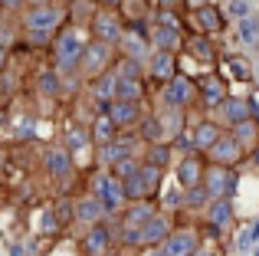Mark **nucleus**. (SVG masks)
<instances>
[{"label":"nucleus","instance_id":"nucleus-1","mask_svg":"<svg viewBox=\"0 0 259 256\" xmlns=\"http://www.w3.org/2000/svg\"><path fill=\"white\" fill-rule=\"evenodd\" d=\"M82 53H85V43H82V33L79 30H63L56 36V63H59V69H72L76 63H82Z\"/></svg>","mask_w":259,"mask_h":256},{"label":"nucleus","instance_id":"nucleus-2","mask_svg":"<svg viewBox=\"0 0 259 256\" xmlns=\"http://www.w3.org/2000/svg\"><path fill=\"white\" fill-rule=\"evenodd\" d=\"M236 187V174L233 167H220V164H210L207 171H203V191L210 194V200L217 197H230Z\"/></svg>","mask_w":259,"mask_h":256},{"label":"nucleus","instance_id":"nucleus-3","mask_svg":"<svg viewBox=\"0 0 259 256\" xmlns=\"http://www.w3.org/2000/svg\"><path fill=\"white\" fill-rule=\"evenodd\" d=\"M194 99H197V82L187 79V76H174L171 82L164 86V105L167 109L184 112L187 105H194Z\"/></svg>","mask_w":259,"mask_h":256},{"label":"nucleus","instance_id":"nucleus-4","mask_svg":"<svg viewBox=\"0 0 259 256\" xmlns=\"http://www.w3.org/2000/svg\"><path fill=\"white\" fill-rule=\"evenodd\" d=\"M210 161H213V164H220V167H236L240 164L243 158H246V151H243L240 148V141L233 138V135H220V138L213 141V145H210Z\"/></svg>","mask_w":259,"mask_h":256},{"label":"nucleus","instance_id":"nucleus-5","mask_svg":"<svg viewBox=\"0 0 259 256\" xmlns=\"http://www.w3.org/2000/svg\"><path fill=\"white\" fill-rule=\"evenodd\" d=\"M95 200L105 210H118L128 197H125V187H121V181L115 174H102V178H95Z\"/></svg>","mask_w":259,"mask_h":256},{"label":"nucleus","instance_id":"nucleus-6","mask_svg":"<svg viewBox=\"0 0 259 256\" xmlns=\"http://www.w3.org/2000/svg\"><path fill=\"white\" fill-rule=\"evenodd\" d=\"M200 250V233L194 227H181V230H171V237L164 240V253L167 256H194Z\"/></svg>","mask_w":259,"mask_h":256},{"label":"nucleus","instance_id":"nucleus-7","mask_svg":"<svg viewBox=\"0 0 259 256\" xmlns=\"http://www.w3.org/2000/svg\"><path fill=\"white\" fill-rule=\"evenodd\" d=\"M197 99H200L207 109H220L223 99H227V79L217 76V72L200 76V82H197Z\"/></svg>","mask_w":259,"mask_h":256},{"label":"nucleus","instance_id":"nucleus-8","mask_svg":"<svg viewBox=\"0 0 259 256\" xmlns=\"http://www.w3.org/2000/svg\"><path fill=\"white\" fill-rule=\"evenodd\" d=\"M105 66H108V43H99V39L89 43L82 53V72L89 79H99L102 72H108Z\"/></svg>","mask_w":259,"mask_h":256},{"label":"nucleus","instance_id":"nucleus-9","mask_svg":"<svg viewBox=\"0 0 259 256\" xmlns=\"http://www.w3.org/2000/svg\"><path fill=\"white\" fill-rule=\"evenodd\" d=\"M203 161L197 158V154H184V161L177 164V184H181V191H190V187H200L203 184Z\"/></svg>","mask_w":259,"mask_h":256},{"label":"nucleus","instance_id":"nucleus-10","mask_svg":"<svg viewBox=\"0 0 259 256\" xmlns=\"http://www.w3.org/2000/svg\"><path fill=\"white\" fill-rule=\"evenodd\" d=\"M220 118L227 125H240L253 118V99H240V96H227L220 105Z\"/></svg>","mask_w":259,"mask_h":256},{"label":"nucleus","instance_id":"nucleus-11","mask_svg":"<svg viewBox=\"0 0 259 256\" xmlns=\"http://www.w3.org/2000/svg\"><path fill=\"white\" fill-rule=\"evenodd\" d=\"M167 237H171V220L161 217V214H154L148 224H141V227H138V240H141V246H158V243H164Z\"/></svg>","mask_w":259,"mask_h":256},{"label":"nucleus","instance_id":"nucleus-12","mask_svg":"<svg viewBox=\"0 0 259 256\" xmlns=\"http://www.w3.org/2000/svg\"><path fill=\"white\" fill-rule=\"evenodd\" d=\"M99 148H102V151H99V161H102V164H108V167H115L118 161L132 158V151H135V138L121 135V138L108 141V145H99Z\"/></svg>","mask_w":259,"mask_h":256},{"label":"nucleus","instance_id":"nucleus-13","mask_svg":"<svg viewBox=\"0 0 259 256\" xmlns=\"http://www.w3.org/2000/svg\"><path fill=\"white\" fill-rule=\"evenodd\" d=\"M230 220H233V200H230V197H217V200L207 204V227L213 233L227 230Z\"/></svg>","mask_w":259,"mask_h":256},{"label":"nucleus","instance_id":"nucleus-14","mask_svg":"<svg viewBox=\"0 0 259 256\" xmlns=\"http://www.w3.org/2000/svg\"><path fill=\"white\" fill-rule=\"evenodd\" d=\"M194 23H197L200 33H220L223 30V10L213 7V4H203V7L194 10Z\"/></svg>","mask_w":259,"mask_h":256},{"label":"nucleus","instance_id":"nucleus-15","mask_svg":"<svg viewBox=\"0 0 259 256\" xmlns=\"http://www.w3.org/2000/svg\"><path fill=\"white\" fill-rule=\"evenodd\" d=\"M108 243H112V233H108L102 224H95L82 237V253L85 256H108Z\"/></svg>","mask_w":259,"mask_h":256},{"label":"nucleus","instance_id":"nucleus-16","mask_svg":"<svg viewBox=\"0 0 259 256\" xmlns=\"http://www.w3.org/2000/svg\"><path fill=\"white\" fill-rule=\"evenodd\" d=\"M95 39H99V43H118L121 39V23H118V17H112V13H99V17H95Z\"/></svg>","mask_w":259,"mask_h":256},{"label":"nucleus","instance_id":"nucleus-17","mask_svg":"<svg viewBox=\"0 0 259 256\" xmlns=\"http://www.w3.org/2000/svg\"><path fill=\"white\" fill-rule=\"evenodd\" d=\"M102 112L115 122V128H128L138 122V102H108Z\"/></svg>","mask_w":259,"mask_h":256},{"label":"nucleus","instance_id":"nucleus-18","mask_svg":"<svg viewBox=\"0 0 259 256\" xmlns=\"http://www.w3.org/2000/svg\"><path fill=\"white\" fill-rule=\"evenodd\" d=\"M59 20H63V13H59L56 7L46 4V7H36V10L26 17V26H30V30H36V33H50Z\"/></svg>","mask_w":259,"mask_h":256},{"label":"nucleus","instance_id":"nucleus-19","mask_svg":"<svg viewBox=\"0 0 259 256\" xmlns=\"http://www.w3.org/2000/svg\"><path fill=\"white\" fill-rule=\"evenodd\" d=\"M148 69H151V76L158 79V82H171V79L177 76V59H174V53H154L151 56V66H148Z\"/></svg>","mask_w":259,"mask_h":256},{"label":"nucleus","instance_id":"nucleus-20","mask_svg":"<svg viewBox=\"0 0 259 256\" xmlns=\"http://www.w3.org/2000/svg\"><path fill=\"white\" fill-rule=\"evenodd\" d=\"M220 135L223 132H220V125H217V122H210V118L197 122L194 125V135H190V138H194V151H210V145H213Z\"/></svg>","mask_w":259,"mask_h":256},{"label":"nucleus","instance_id":"nucleus-21","mask_svg":"<svg viewBox=\"0 0 259 256\" xmlns=\"http://www.w3.org/2000/svg\"><path fill=\"white\" fill-rule=\"evenodd\" d=\"M151 43L158 46L161 53H177V46H181V30H177V26L158 23V26H154V33H151Z\"/></svg>","mask_w":259,"mask_h":256},{"label":"nucleus","instance_id":"nucleus-22","mask_svg":"<svg viewBox=\"0 0 259 256\" xmlns=\"http://www.w3.org/2000/svg\"><path fill=\"white\" fill-rule=\"evenodd\" d=\"M230 135H233V138L240 141V148H243L246 154L259 148V122H253V118H249V122L233 125V132H230Z\"/></svg>","mask_w":259,"mask_h":256},{"label":"nucleus","instance_id":"nucleus-23","mask_svg":"<svg viewBox=\"0 0 259 256\" xmlns=\"http://www.w3.org/2000/svg\"><path fill=\"white\" fill-rule=\"evenodd\" d=\"M92 138L99 141V145H108V141H115V138H118V128H115V122L105 115V112H102V115L92 122Z\"/></svg>","mask_w":259,"mask_h":256},{"label":"nucleus","instance_id":"nucleus-24","mask_svg":"<svg viewBox=\"0 0 259 256\" xmlns=\"http://www.w3.org/2000/svg\"><path fill=\"white\" fill-rule=\"evenodd\" d=\"M223 69L230 72V79H240V82L253 79V66H249V59H243V56H227L223 59Z\"/></svg>","mask_w":259,"mask_h":256},{"label":"nucleus","instance_id":"nucleus-25","mask_svg":"<svg viewBox=\"0 0 259 256\" xmlns=\"http://www.w3.org/2000/svg\"><path fill=\"white\" fill-rule=\"evenodd\" d=\"M138 99H141V82L138 79H118V86H115V102H138Z\"/></svg>","mask_w":259,"mask_h":256},{"label":"nucleus","instance_id":"nucleus-26","mask_svg":"<svg viewBox=\"0 0 259 256\" xmlns=\"http://www.w3.org/2000/svg\"><path fill=\"white\" fill-rule=\"evenodd\" d=\"M46 171L56 174V178L69 174V151H63V148H53V151H46Z\"/></svg>","mask_w":259,"mask_h":256},{"label":"nucleus","instance_id":"nucleus-27","mask_svg":"<svg viewBox=\"0 0 259 256\" xmlns=\"http://www.w3.org/2000/svg\"><path fill=\"white\" fill-rule=\"evenodd\" d=\"M187 50H190V56L200 59V63H213V56H217L213 43H210L207 36H194V39H187Z\"/></svg>","mask_w":259,"mask_h":256},{"label":"nucleus","instance_id":"nucleus-28","mask_svg":"<svg viewBox=\"0 0 259 256\" xmlns=\"http://www.w3.org/2000/svg\"><path fill=\"white\" fill-rule=\"evenodd\" d=\"M151 217H154V207H151V204H145V200H138L135 207H128V214H125V227H141V224H148Z\"/></svg>","mask_w":259,"mask_h":256},{"label":"nucleus","instance_id":"nucleus-29","mask_svg":"<svg viewBox=\"0 0 259 256\" xmlns=\"http://www.w3.org/2000/svg\"><path fill=\"white\" fill-rule=\"evenodd\" d=\"M115 86H118V79H115V72H102L99 79H95V96L102 99V102H115Z\"/></svg>","mask_w":259,"mask_h":256},{"label":"nucleus","instance_id":"nucleus-30","mask_svg":"<svg viewBox=\"0 0 259 256\" xmlns=\"http://www.w3.org/2000/svg\"><path fill=\"white\" fill-rule=\"evenodd\" d=\"M240 36L246 46H259V17L256 13H246V17L240 20Z\"/></svg>","mask_w":259,"mask_h":256},{"label":"nucleus","instance_id":"nucleus-31","mask_svg":"<svg viewBox=\"0 0 259 256\" xmlns=\"http://www.w3.org/2000/svg\"><path fill=\"white\" fill-rule=\"evenodd\" d=\"M167 158H171V145L158 141V145H151V148H148V158H145V164H154V167H161V171H164Z\"/></svg>","mask_w":259,"mask_h":256},{"label":"nucleus","instance_id":"nucleus-32","mask_svg":"<svg viewBox=\"0 0 259 256\" xmlns=\"http://www.w3.org/2000/svg\"><path fill=\"white\" fill-rule=\"evenodd\" d=\"M184 204H187L190 210H200V207L210 204V194L203 191V184L200 187H190V191H184Z\"/></svg>","mask_w":259,"mask_h":256},{"label":"nucleus","instance_id":"nucleus-33","mask_svg":"<svg viewBox=\"0 0 259 256\" xmlns=\"http://www.w3.org/2000/svg\"><path fill=\"white\" fill-rule=\"evenodd\" d=\"M115 69H118V72H115L118 79H138V76H141V63H135V59H125V56L118 59V66H115Z\"/></svg>","mask_w":259,"mask_h":256},{"label":"nucleus","instance_id":"nucleus-34","mask_svg":"<svg viewBox=\"0 0 259 256\" xmlns=\"http://www.w3.org/2000/svg\"><path fill=\"white\" fill-rule=\"evenodd\" d=\"M141 135H145L148 141H154V145H158L161 135H164V128H161V118H145V125H141Z\"/></svg>","mask_w":259,"mask_h":256},{"label":"nucleus","instance_id":"nucleus-35","mask_svg":"<svg viewBox=\"0 0 259 256\" xmlns=\"http://www.w3.org/2000/svg\"><path fill=\"white\" fill-rule=\"evenodd\" d=\"M79 217H82V220H99L102 217V214H105V207H102L99 204V200H85V204H79Z\"/></svg>","mask_w":259,"mask_h":256},{"label":"nucleus","instance_id":"nucleus-36","mask_svg":"<svg viewBox=\"0 0 259 256\" xmlns=\"http://www.w3.org/2000/svg\"><path fill=\"white\" fill-rule=\"evenodd\" d=\"M256 240H259V220H256V224H249V227H246V230H243V233H240V250H243V253H246V250H249V246H253V243H256Z\"/></svg>","mask_w":259,"mask_h":256},{"label":"nucleus","instance_id":"nucleus-37","mask_svg":"<svg viewBox=\"0 0 259 256\" xmlns=\"http://www.w3.org/2000/svg\"><path fill=\"white\" fill-rule=\"evenodd\" d=\"M138 161H135V158H125V161H118V164H115V178H118V181H125V178H132V174L135 171H138Z\"/></svg>","mask_w":259,"mask_h":256},{"label":"nucleus","instance_id":"nucleus-38","mask_svg":"<svg viewBox=\"0 0 259 256\" xmlns=\"http://www.w3.org/2000/svg\"><path fill=\"white\" fill-rule=\"evenodd\" d=\"M39 89H43V96H56V92H59V79L53 76V72H43V79H39Z\"/></svg>","mask_w":259,"mask_h":256},{"label":"nucleus","instance_id":"nucleus-39","mask_svg":"<svg viewBox=\"0 0 259 256\" xmlns=\"http://www.w3.org/2000/svg\"><path fill=\"white\" fill-rule=\"evenodd\" d=\"M85 138H89V132H85V128H79V125H72V128H69V148L85 145Z\"/></svg>","mask_w":259,"mask_h":256},{"label":"nucleus","instance_id":"nucleus-40","mask_svg":"<svg viewBox=\"0 0 259 256\" xmlns=\"http://www.w3.org/2000/svg\"><path fill=\"white\" fill-rule=\"evenodd\" d=\"M20 4H23V0H0V7H7V10H17Z\"/></svg>","mask_w":259,"mask_h":256},{"label":"nucleus","instance_id":"nucleus-41","mask_svg":"<svg viewBox=\"0 0 259 256\" xmlns=\"http://www.w3.org/2000/svg\"><path fill=\"white\" fill-rule=\"evenodd\" d=\"M145 256H167V253H164V250L158 246V250H151V253H145Z\"/></svg>","mask_w":259,"mask_h":256},{"label":"nucleus","instance_id":"nucleus-42","mask_svg":"<svg viewBox=\"0 0 259 256\" xmlns=\"http://www.w3.org/2000/svg\"><path fill=\"white\" fill-rule=\"evenodd\" d=\"M102 4H108V7H118V4H121V0H102Z\"/></svg>","mask_w":259,"mask_h":256},{"label":"nucleus","instance_id":"nucleus-43","mask_svg":"<svg viewBox=\"0 0 259 256\" xmlns=\"http://www.w3.org/2000/svg\"><path fill=\"white\" fill-rule=\"evenodd\" d=\"M194 256H213V253H210V250H197Z\"/></svg>","mask_w":259,"mask_h":256},{"label":"nucleus","instance_id":"nucleus-44","mask_svg":"<svg viewBox=\"0 0 259 256\" xmlns=\"http://www.w3.org/2000/svg\"><path fill=\"white\" fill-rule=\"evenodd\" d=\"M30 4H36V7H46V4H50V0H30Z\"/></svg>","mask_w":259,"mask_h":256},{"label":"nucleus","instance_id":"nucleus-45","mask_svg":"<svg viewBox=\"0 0 259 256\" xmlns=\"http://www.w3.org/2000/svg\"><path fill=\"white\" fill-rule=\"evenodd\" d=\"M161 4H164V7H171V4H174V0H161Z\"/></svg>","mask_w":259,"mask_h":256},{"label":"nucleus","instance_id":"nucleus-46","mask_svg":"<svg viewBox=\"0 0 259 256\" xmlns=\"http://www.w3.org/2000/svg\"><path fill=\"white\" fill-rule=\"evenodd\" d=\"M0 63H4V56H0Z\"/></svg>","mask_w":259,"mask_h":256}]
</instances>
